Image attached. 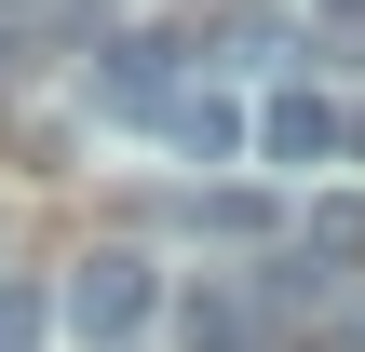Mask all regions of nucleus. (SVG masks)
I'll return each mask as SVG.
<instances>
[{
	"label": "nucleus",
	"instance_id": "f257e3e1",
	"mask_svg": "<svg viewBox=\"0 0 365 352\" xmlns=\"http://www.w3.org/2000/svg\"><path fill=\"white\" fill-rule=\"evenodd\" d=\"M54 312H68V339L122 352L149 312H163V285H149V258H122V244H108V258H81V271H68V298H54Z\"/></svg>",
	"mask_w": 365,
	"mask_h": 352
},
{
	"label": "nucleus",
	"instance_id": "f03ea898",
	"mask_svg": "<svg viewBox=\"0 0 365 352\" xmlns=\"http://www.w3.org/2000/svg\"><path fill=\"white\" fill-rule=\"evenodd\" d=\"M176 339H190V352H284V312H271L257 285H230V271H203V285L176 298Z\"/></svg>",
	"mask_w": 365,
	"mask_h": 352
},
{
	"label": "nucleus",
	"instance_id": "7ed1b4c3",
	"mask_svg": "<svg viewBox=\"0 0 365 352\" xmlns=\"http://www.w3.org/2000/svg\"><path fill=\"white\" fill-rule=\"evenodd\" d=\"M149 136H163V149H190V163H244V136H257V109H244V95H217V81H163V109H149Z\"/></svg>",
	"mask_w": 365,
	"mask_h": 352
},
{
	"label": "nucleus",
	"instance_id": "20e7f679",
	"mask_svg": "<svg viewBox=\"0 0 365 352\" xmlns=\"http://www.w3.org/2000/svg\"><path fill=\"white\" fill-rule=\"evenodd\" d=\"M244 149H271V163H298V176H312V163H352V109L298 81V95H271V109H257V136H244Z\"/></svg>",
	"mask_w": 365,
	"mask_h": 352
},
{
	"label": "nucleus",
	"instance_id": "39448f33",
	"mask_svg": "<svg viewBox=\"0 0 365 352\" xmlns=\"http://www.w3.org/2000/svg\"><path fill=\"white\" fill-rule=\"evenodd\" d=\"M163 81H176V41H149V27L95 54V109H108V122H149V109H163Z\"/></svg>",
	"mask_w": 365,
	"mask_h": 352
},
{
	"label": "nucleus",
	"instance_id": "423d86ee",
	"mask_svg": "<svg viewBox=\"0 0 365 352\" xmlns=\"http://www.w3.org/2000/svg\"><path fill=\"white\" fill-rule=\"evenodd\" d=\"M176 217H190V231H217V244H257V231H271V203H257V190H176Z\"/></svg>",
	"mask_w": 365,
	"mask_h": 352
},
{
	"label": "nucleus",
	"instance_id": "0eeeda50",
	"mask_svg": "<svg viewBox=\"0 0 365 352\" xmlns=\"http://www.w3.org/2000/svg\"><path fill=\"white\" fill-rule=\"evenodd\" d=\"M312 54L325 68H365V0H312Z\"/></svg>",
	"mask_w": 365,
	"mask_h": 352
},
{
	"label": "nucleus",
	"instance_id": "6e6552de",
	"mask_svg": "<svg viewBox=\"0 0 365 352\" xmlns=\"http://www.w3.org/2000/svg\"><path fill=\"white\" fill-rule=\"evenodd\" d=\"M54 339V298H41V285H0V352H41Z\"/></svg>",
	"mask_w": 365,
	"mask_h": 352
}]
</instances>
